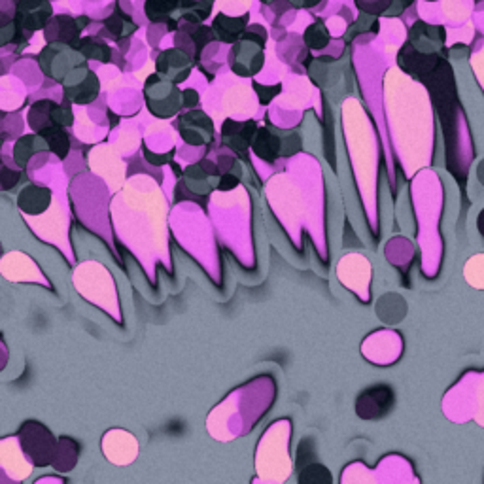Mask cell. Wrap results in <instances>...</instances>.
I'll list each match as a JSON object with an SVG mask.
<instances>
[{"instance_id": "cell-8", "label": "cell", "mask_w": 484, "mask_h": 484, "mask_svg": "<svg viewBox=\"0 0 484 484\" xmlns=\"http://www.w3.org/2000/svg\"><path fill=\"white\" fill-rule=\"evenodd\" d=\"M394 403V392L388 386H375L358 397V415L364 418H377L388 413Z\"/></svg>"}, {"instance_id": "cell-9", "label": "cell", "mask_w": 484, "mask_h": 484, "mask_svg": "<svg viewBox=\"0 0 484 484\" xmlns=\"http://www.w3.org/2000/svg\"><path fill=\"white\" fill-rule=\"evenodd\" d=\"M191 70V59L186 51L167 50L158 59V72L170 82L180 83Z\"/></svg>"}, {"instance_id": "cell-2", "label": "cell", "mask_w": 484, "mask_h": 484, "mask_svg": "<svg viewBox=\"0 0 484 484\" xmlns=\"http://www.w3.org/2000/svg\"><path fill=\"white\" fill-rule=\"evenodd\" d=\"M144 95L150 112L163 120L172 118L184 104V91L177 88V83L159 74L148 78Z\"/></svg>"}, {"instance_id": "cell-31", "label": "cell", "mask_w": 484, "mask_h": 484, "mask_svg": "<svg viewBox=\"0 0 484 484\" xmlns=\"http://www.w3.org/2000/svg\"><path fill=\"white\" fill-rule=\"evenodd\" d=\"M477 227H478V233L484 237V208L480 210V214H478V218H477Z\"/></svg>"}, {"instance_id": "cell-30", "label": "cell", "mask_w": 484, "mask_h": 484, "mask_svg": "<svg viewBox=\"0 0 484 484\" xmlns=\"http://www.w3.org/2000/svg\"><path fill=\"white\" fill-rule=\"evenodd\" d=\"M197 102H199V95H197L193 89H186V91H184V106L191 108L195 106Z\"/></svg>"}, {"instance_id": "cell-22", "label": "cell", "mask_w": 484, "mask_h": 484, "mask_svg": "<svg viewBox=\"0 0 484 484\" xmlns=\"http://www.w3.org/2000/svg\"><path fill=\"white\" fill-rule=\"evenodd\" d=\"M305 42H307L308 48H312V50H321V48H326V46L329 44V32H327L326 25H324L321 21L312 23V25L305 31Z\"/></svg>"}, {"instance_id": "cell-19", "label": "cell", "mask_w": 484, "mask_h": 484, "mask_svg": "<svg viewBox=\"0 0 484 484\" xmlns=\"http://www.w3.org/2000/svg\"><path fill=\"white\" fill-rule=\"evenodd\" d=\"M180 0H146L144 12L151 23L167 21V19L177 12Z\"/></svg>"}, {"instance_id": "cell-7", "label": "cell", "mask_w": 484, "mask_h": 484, "mask_svg": "<svg viewBox=\"0 0 484 484\" xmlns=\"http://www.w3.org/2000/svg\"><path fill=\"white\" fill-rule=\"evenodd\" d=\"M258 131V123L254 120L248 121H233L227 120L221 127V137H223V144L233 150L239 155H244L246 150L251 148V140L256 137Z\"/></svg>"}, {"instance_id": "cell-20", "label": "cell", "mask_w": 484, "mask_h": 484, "mask_svg": "<svg viewBox=\"0 0 484 484\" xmlns=\"http://www.w3.org/2000/svg\"><path fill=\"white\" fill-rule=\"evenodd\" d=\"M76 50H80L85 55V59H97V61H102L106 63L110 61V48H108L104 42H101L99 38H85V40H80L76 44Z\"/></svg>"}, {"instance_id": "cell-14", "label": "cell", "mask_w": 484, "mask_h": 484, "mask_svg": "<svg viewBox=\"0 0 484 484\" xmlns=\"http://www.w3.org/2000/svg\"><path fill=\"white\" fill-rule=\"evenodd\" d=\"M50 150V146L46 142V139L42 134H27V137H21V139L15 142V148H13V161L18 163V167H25L29 163V159L38 153V151Z\"/></svg>"}, {"instance_id": "cell-28", "label": "cell", "mask_w": 484, "mask_h": 484, "mask_svg": "<svg viewBox=\"0 0 484 484\" xmlns=\"http://www.w3.org/2000/svg\"><path fill=\"white\" fill-rule=\"evenodd\" d=\"M235 186H239V177H235V174H231V172H227V174H223V177L220 178V186L218 188L220 189H233Z\"/></svg>"}, {"instance_id": "cell-15", "label": "cell", "mask_w": 484, "mask_h": 484, "mask_svg": "<svg viewBox=\"0 0 484 484\" xmlns=\"http://www.w3.org/2000/svg\"><path fill=\"white\" fill-rule=\"evenodd\" d=\"M101 91V83H99V78L89 72L82 82L76 83L72 88H64V93L69 97L70 101L76 102V104H89L97 99V95Z\"/></svg>"}, {"instance_id": "cell-1", "label": "cell", "mask_w": 484, "mask_h": 484, "mask_svg": "<svg viewBox=\"0 0 484 484\" xmlns=\"http://www.w3.org/2000/svg\"><path fill=\"white\" fill-rule=\"evenodd\" d=\"M21 448L36 467L50 466L57 454V441L51 431L40 422L29 420L19 429Z\"/></svg>"}, {"instance_id": "cell-3", "label": "cell", "mask_w": 484, "mask_h": 484, "mask_svg": "<svg viewBox=\"0 0 484 484\" xmlns=\"http://www.w3.org/2000/svg\"><path fill=\"white\" fill-rule=\"evenodd\" d=\"M38 63L46 76L63 83L64 78L76 67L85 63V55L80 50H76L74 46L64 44V42H50V46L38 57Z\"/></svg>"}, {"instance_id": "cell-5", "label": "cell", "mask_w": 484, "mask_h": 484, "mask_svg": "<svg viewBox=\"0 0 484 484\" xmlns=\"http://www.w3.org/2000/svg\"><path fill=\"white\" fill-rule=\"evenodd\" d=\"M182 139L191 146H205L214 139V123L201 110H191L184 113L178 123Z\"/></svg>"}, {"instance_id": "cell-23", "label": "cell", "mask_w": 484, "mask_h": 484, "mask_svg": "<svg viewBox=\"0 0 484 484\" xmlns=\"http://www.w3.org/2000/svg\"><path fill=\"white\" fill-rule=\"evenodd\" d=\"M299 480H301V483H320V480H324V483H331V475H329V471H327L324 466L320 467L316 466V464H312V466H307L303 469L301 475H299Z\"/></svg>"}, {"instance_id": "cell-25", "label": "cell", "mask_w": 484, "mask_h": 484, "mask_svg": "<svg viewBox=\"0 0 484 484\" xmlns=\"http://www.w3.org/2000/svg\"><path fill=\"white\" fill-rule=\"evenodd\" d=\"M214 36H216L214 29L197 25V31L193 32V42H195V48H197V57H199L201 50L208 44V42H210V40H214Z\"/></svg>"}, {"instance_id": "cell-29", "label": "cell", "mask_w": 484, "mask_h": 484, "mask_svg": "<svg viewBox=\"0 0 484 484\" xmlns=\"http://www.w3.org/2000/svg\"><path fill=\"white\" fill-rule=\"evenodd\" d=\"M170 158H172V153H163V155H158V153H150V151H146V159H148L151 165L169 163Z\"/></svg>"}, {"instance_id": "cell-18", "label": "cell", "mask_w": 484, "mask_h": 484, "mask_svg": "<svg viewBox=\"0 0 484 484\" xmlns=\"http://www.w3.org/2000/svg\"><path fill=\"white\" fill-rule=\"evenodd\" d=\"M55 102L51 101H38L34 102L29 110V125L34 132L44 131L46 127L53 125L51 121V108Z\"/></svg>"}, {"instance_id": "cell-10", "label": "cell", "mask_w": 484, "mask_h": 484, "mask_svg": "<svg viewBox=\"0 0 484 484\" xmlns=\"http://www.w3.org/2000/svg\"><path fill=\"white\" fill-rule=\"evenodd\" d=\"M210 167L212 165L201 163L184 170V184L191 193L207 195L216 186H220V178L216 174V169H210Z\"/></svg>"}, {"instance_id": "cell-11", "label": "cell", "mask_w": 484, "mask_h": 484, "mask_svg": "<svg viewBox=\"0 0 484 484\" xmlns=\"http://www.w3.org/2000/svg\"><path fill=\"white\" fill-rule=\"evenodd\" d=\"M251 151L263 159L267 163L277 161V158L282 153V139L277 132H270L267 127H258L256 137L251 140Z\"/></svg>"}, {"instance_id": "cell-24", "label": "cell", "mask_w": 484, "mask_h": 484, "mask_svg": "<svg viewBox=\"0 0 484 484\" xmlns=\"http://www.w3.org/2000/svg\"><path fill=\"white\" fill-rule=\"evenodd\" d=\"M51 121H53L55 125L70 127L72 125V121H74L72 108L67 106V104H53V108H51Z\"/></svg>"}, {"instance_id": "cell-26", "label": "cell", "mask_w": 484, "mask_h": 484, "mask_svg": "<svg viewBox=\"0 0 484 484\" xmlns=\"http://www.w3.org/2000/svg\"><path fill=\"white\" fill-rule=\"evenodd\" d=\"M254 89H256V93H258L261 104H267V102H269L270 99L280 91V85H275V88H265V85H261V83H256Z\"/></svg>"}, {"instance_id": "cell-6", "label": "cell", "mask_w": 484, "mask_h": 484, "mask_svg": "<svg viewBox=\"0 0 484 484\" xmlns=\"http://www.w3.org/2000/svg\"><path fill=\"white\" fill-rule=\"evenodd\" d=\"M53 10L48 0H19L15 10V23L29 32L46 29Z\"/></svg>"}, {"instance_id": "cell-17", "label": "cell", "mask_w": 484, "mask_h": 484, "mask_svg": "<svg viewBox=\"0 0 484 484\" xmlns=\"http://www.w3.org/2000/svg\"><path fill=\"white\" fill-rule=\"evenodd\" d=\"M38 134H42V137H44L48 146H50V150L55 153L57 158L64 159L67 155H69L70 139H69V134L64 132V127L55 125V123H53V125L46 127L44 131H40Z\"/></svg>"}, {"instance_id": "cell-4", "label": "cell", "mask_w": 484, "mask_h": 484, "mask_svg": "<svg viewBox=\"0 0 484 484\" xmlns=\"http://www.w3.org/2000/svg\"><path fill=\"white\" fill-rule=\"evenodd\" d=\"M263 44L265 38H256L250 31L235 42L231 53V69L239 76L258 74L263 67Z\"/></svg>"}, {"instance_id": "cell-16", "label": "cell", "mask_w": 484, "mask_h": 484, "mask_svg": "<svg viewBox=\"0 0 484 484\" xmlns=\"http://www.w3.org/2000/svg\"><path fill=\"white\" fill-rule=\"evenodd\" d=\"M53 25H55V34H51L50 42H64V44L74 46L80 42L78 36H80V29H82L85 23H76V19L69 18V15H59V18L53 19Z\"/></svg>"}, {"instance_id": "cell-12", "label": "cell", "mask_w": 484, "mask_h": 484, "mask_svg": "<svg viewBox=\"0 0 484 484\" xmlns=\"http://www.w3.org/2000/svg\"><path fill=\"white\" fill-rule=\"evenodd\" d=\"M51 205V191L42 186H29L18 197V207L25 214L38 216L46 212Z\"/></svg>"}, {"instance_id": "cell-13", "label": "cell", "mask_w": 484, "mask_h": 484, "mask_svg": "<svg viewBox=\"0 0 484 484\" xmlns=\"http://www.w3.org/2000/svg\"><path fill=\"white\" fill-rule=\"evenodd\" d=\"M246 25H248V13H244L242 18H227V15L220 13V15L214 19L212 29H214L216 36L220 38L221 42H226V44H235V42L244 34Z\"/></svg>"}, {"instance_id": "cell-21", "label": "cell", "mask_w": 484, "mask_h": 484, "mask_svg": "<svg viewBox=\"0 0 484 484\" xmlns=\"http://www.w3.org/2000/svg\"><path fill=\"white\" fill-rule=\"evenodd\" d=\"M106 29L112 32L116 38H127V36H131L132 32H134L137 25L132 23L131 19L127 18L125 13L120 12V10H116L112 18L106 19Z\"/></svg>"}, {"instance_id": "cell-27", "label": "cell", "mask_w": 484, "mask_h": 484, "mask_svg": "<svg viewBox=\"0 0 484 484\" xmlns=\"http://www.w3.org/2000/svg\"><path fill=\"white\" fill-rule=\"evenodd\" d=\"M18 180H19V174L15 172V170H10L8 167H4L2 169V188L4 189H10V188H13L15 184H18Z\"/></svg>"}]
</instances>
